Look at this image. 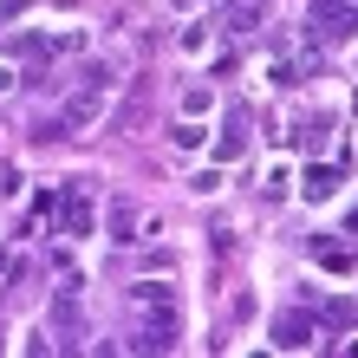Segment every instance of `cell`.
<instances>
[{
  "mask_svg": "<svg viewBox=\"0 0 358 358\" xmlns=\"http://www.w3.org/2000/svg\"><path fill=\"white\" fill-rule=\"evenodd\" d=\"M124 320H131V352H176L182 345V300L163 280H137L124 293Z\"/></svg>",
  "mask_w": 358,
  "mask_h": 358,
  "instance_id": "6da1fadb",
  "label": "cell"
},
{
  "mask_svg": "<svg viewBox=\"0 0 358 358\" xmlns=\"http://www.w3.org/2000/svg\"><path fill=\"white\" fill-rule=\"evenodd\" d=\"M104 92H111V66H85V72H78V85L39 117L33 143H72L78 131H92V124L104 117Z\"/></svg>",
  "mask_w": 358,
  "mask_h": 358,
  "instance_id": "7a4b0ae2",
  "label": "cell"
},
{
  "mask_svg": "<svg viewBox=\"0 0 358 358\" xmlns=\"http://www.w3.org/2000/svg\"><path fill=\"white\" fill-rule=\"evenodd\" d=\"M306 33H320V39H352V33H358V0H313V7H306Z\"/></svg>",
  "mask_w": 358,
  "mask_h": 358,
  "instance_id": "3957f363",
  "label": "cell"
},
{
  "mask_svg": "<svg viewBox=\"0 0 358 358\" xmlns=\"http://www.w3.org/2000/svg\"><path fill=\"white\" fill-rule=\"evenodd\" d=\"M78 339H85V313H78V287H59V300H52V345H59V352H72Z\"/></svg>",
  "mask_w": 358,
  "mask_h": 358,
  "instance_id": "277c9868",
  "label": "cell"
},
{
  "mask_svg": "<svg viewBox=\"0 0 358 358\" xmlns=\"http://www.w3.org/2000/svg\"><path fill=\"white\" fill-rule=\"evenodd\" d=\"M313 339H320V320H313V313L293 306V313H280V320H273V345H280V352H306Z\"/></svg>",
  "mask_w": 358,
  "mask_h": 358,
  "instance_id": "5b68a950",
  "label": "cell"
},
{
  "mask_svg": "<svg viewBox=\"0 0 358 358\" xmlns=\"http://www.w3.org/2000/svg\"><path fill=\"white\" fill-rule=\"evenodd\" d=\"M248 131H255V111H248V104H228V131H222V143H215V157L235 163V157L248 150Z\"/></svg>",
  "mask_w": 358,
  "mask_h": 358,
  "instance_id": "8992f818",
  "label": "cell"
},
{
  "mask_svg": "<svg viewBox=\"0 0 358 358\" xmlns=\"http://www.w3.org/2000/svg\"><path fill=\"white\" fill-rule=\"evenodd\" d=\"M104 235H111L117 248L137 241V202L131 196H111V202H104Z\"/></svg>",
  "mask_w": 358,
  "mask_h": 358,
  "instance_id": "52a82bcc",
  "label": "cell"
},
{
  "mask_svg": "<svg viewBox=\"0 0 358 358\" xmlns=\"http://www.w3.org/2000/svg\"><path fill=\"white\" fill-rule=\"evenodd\" d=\"M339 182H345L339 163H313V170L300 176V196H306V202H332V196H339Z\"/></svg>",
  "mask_w": 358,
  "mask_h": 358,
  "instance_id": "ba28073f",
  "label": "cell"
},
{
  "mask_svg": "<svg viewBox=\"0 0 358 358\" xmlns=\"http://www.w3.org/2000/svg\"><path fill=\"white\" fill-rule=\"evenodd\" d=\"M59 228H66V235H92V202L78 196V189L59 196Z\"/></svg>",
  "mask_w": 358,
  "mask_h": 358,
  "instance_id": "9c48e42d",
  "label": "cell"
},
{
  "mask_svg": "<svg viewBox=\"0 0 358 358\" xmlns=\"http://www.w3.org/2000/svg\"><path fill=\"white\" fill-rule=\"evenodd\" d=\"M143 104H150V78H137V85H131V98H124L117 117H111V131H137V124H143Z\"/></svg>",
  "mask_w": 358,
  "mask_h": 358,
  "instance_id": "30bf717a",
  "label": "cell"
},
{
  "mask_svg": "<svg viewBox=\"0 0 358 358\" xmlns=\"http://www.w3.org/2000/svg\"><path fill=\"white\" fill-rule=\"evenodd\" d=\"M267 20V0H235V7H228V33H255Z\"/></svg>",
  "mask_w": 358,
  "mask_h": 358,
  "instance_id": "8fae6325",
  "label": "cell"
},
{
  "mask_svg": "<svg viewBox=\"0 0 358 358\" xmlns=\"http://www.w3.org/2000/svg\"><path fill=\"white\" fill-rule=\"evenodd\" d=\"M320 326H332V332H345V326H358V306H352V300H326V313H320Z\"/></svg>",
  "mask_w": 358,
  "mask_h": 358,
  "instance_id": "7c38bea8",
  "label": "cell"
},
{
  "mask_svg": "<svg viewBox=\"0 0 358 358\" xmlns=\"http://www.w3.org/2000/svg\"><path fill=\"white\" fill-rule=\"evenodd\" d=\"M7 52H20V59H39V52H52V46H46L39 33H13V39H7Z\"/></svg>",
  "mask_w": 358,
  "mask_h": 358,
  "instance_id": "4fadbf2b",
  "label": "cell"
},
{
  "mask_svg": "<svg viewBox=\"0 0 358 358\" xmlns=\"http://www.w3.org/2000/svg\"><path fill=\"white\" fill-rule=\"evenodd\" d=\"M326 131H332L326 117H306V124H293V143H326Z\"/></svg>",
  "mask_w": 358,
  "mask_h": 358,
  "instance_id": "5bb4252c",
  "label": "cell"
},
{
  "mask_svg": "<svg viewBox=\"0 0 358 358\" xmlns=\"http://www.w3.org/2000/svg\"><path fill=\"white\" fill-rule=\"evenodd\" d=\"M313 255H320L326 267H352V255H345V248H332V241H313Z\"/></svg>",
  "mask_w": 358,
  "mask_h": 358,
  "instance_id": "9a60e30c",
  "label": "cell"
},
{
  "mask_svg": "<svg viewBox=\"0 0 358 358\" xmlns=\"http://www.w3.org/2000/svg\"><path fill=\"white\" fill-rule=\"evenodd\" d=\"M33 0H0V27H13V20H27Z\"/></svg>",
  "mask_w": 358,
  "mask_h": 358,
  "instance_id": "2e32d148",
  "label": "cell"
},
{
  "mask_svg": "<svg viewBox=\"0 0 358 358\" xmlns=\"http://www.w3.org/2000/svg\"><path fill=\"white\" fill-rule=\"evenodd\" d=\"M182 111H189V117H202V111H208V92H202V85H189V92H182Z\"/></svg>",
  "mask_w": 358,
  "mask_h": 358,
  "instance_id": "e0dca14e",
  "label": "cell"
},
{
  "mask_svg": "<svg viewBox=\"0 0 358 358\" xmlns=\"http://www.w3.org/2000/svg\"><path fill=\"white\" fill-rule=\"evenodd\" d=\"M345 235H358V208H352V228H345Z\"/></svg>",
  "mask_w": 358,
  "mask_h": 358,
  "instance_id": "ac0fdd59",
  "label": "cell"
},
{
  "mask_svg": "<svg viewBox=\"0 0 358 358\" xmlns=\"http://www.w3.org/2000/svg\"><path fill=\"white\" fill-rule=\"evenodd\" d=\"M176 7H202V0H176Z\"/></svg>",
  "mask_w": 358,
  "mask_h": 358,
  "instance_id": "d6986e66",
  "label": "cell"
}]
</instances>
